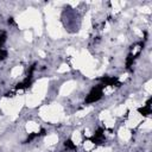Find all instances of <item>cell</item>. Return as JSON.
<instances>
[{
	"label": "cell",
	"mask_w": 152,
	"mask_h": 152,
	"mask_svg": "<svg viewBox=\"0 0 152 152\" xmlns=\"http://www.w3.org/2000/svg\"><path fill=\"white\" fill-rule=\"evenodd\" d=\"M17 23L20 29H27V27H34L38 36L42 34V18L37 10L30 8L22 13L19 17H17Z\"/></svg>",
	"instance_id": "1"
},
{
	"label": "cell",
	"mask_w": 152,
	"mask_h": 152,
	"mask_svg": "<svg viewBox=\"0 0 152 152\" xmlns=\"http://www.w3.org/2000/svg\"><path fill=\"white\" fill-rule=\"evenodd\" d=\"M39 115L45 121L57 122L64 119V112L61 105L52 103L50 106H43L39 109Z\"/></svg>",
	"instance_id": "2"
},
{
	"label": "cell",
	"mask_w": 152,
	"mask_h": 152,
	"mask_svg": "<svg viewBox=\"0 0 152 152\" xmlns=\"http://www.w3.org/2000/svg\"><path fill=\"white\" fill-rule=\"evenodd\" d=\"M48 79H41L38 80L34 84H33V88H32V94H34L36 96H38L41 100L44 99L45 96V93H46V89H48Z\"/></svg>",
	"instance_id": "3"
},
{
	"label": "cell",
	"mask_w": 152,
	"mask_h": 152,
	"mask_svg": "<svg viewBox=\"0 0 152 152\" xmlns=\"http://www.w3.org/2000/svg\"><path fill=\"white\" fill-rule=\"evenodd\" d=\"M48 32L52 38H61L62 37V29H61L60 24L57 23V20L48 23Z\"/></svg>",
	"instance_id": "4"
},
{
	"label": "cell",
	"mask_w": 152,
	"mask_h": 152,
	"mask_svg": "<svg viewBox=\"0 0 152 152\" xmlns=\"http://www.w3.org/2000/svg\"><path fill=\"white\" fill-rule=\"evenodd\" d=\"M141 119H143V117L140 115V113H138L137 110H132L131 114H129V118H128V120L126 122V126L129 127V128L136 127L141 121Z\"/></svg>",
	"instance_id": "5"
},
{
	"label": "cell",
	"mask_w": 152,
	"mask_h": 152,
	"mask_svg": "<svg viewBox=\"0 0 152 152\" xmlns=\"http://www.w3.org/2000/svg\"><path fill=\"white\" fill-rule=\"evenodd\" d=\"M75 88H76V82H75V81H68V82H65V83L61 87L60 94L62 95V96H67V95H69Z\"/></svg>",
	"instance_id": "6"
},
{
	"label": "cell",
	"mask_w": 152,
	"mask_h": 152,
	"mask_svg": "<svg viewBox=\"0 0 152 152\" xmlns=\"http://www.w3.org/2000/svg\"><path fill=\"white\" fill-rule=\"evenodd\" d=\"M90 15H91L90 12H88L87 15H86V18H84V20H83V26H82V30H81V32H80L81 37H83V38L87 37V32H88V30H89L90 26H91V19H90Z\"/></svg>",
	"instance_id": "7"
},
{
	"label": "cell",
	"mask_w": 152,
	"mask_h": 152,
	"mask_svg": "<svg viewBox=\"0 0 152 152\" xmlns=\"http://www.w3.org/2000/svg\"><path fill=\"white\" fill-rule=\"evenodd\" d=\"M41 99L38 98V96H36L34 94H31V95H27V96H25V103H26V106H29V107H36V106H38L41 103Z\"/></svg>",
	"instance_id": "8"
},
{
	"label": "cell",
	"mask_w": 152,
	"mask_h": 152,
	"mask_svg": "<svg viewBox=\"0 0 152 152\" xmlns=\"http://www.w3.org/2000/svg\"><path fill=\"white\" fill-rule=\"evenodd\" d=\"M0 108H1L6 114L11 115V109H12V99H6L4 98L0 101Z\"/></svg>",
	"instance_id": "9"
},
{
	"label": "cell",
	"mask_w": 152,
	"mask_h": 152,
	"mask_svg": "<svg viewBox=\"0 0 152 152\" xmlns=\"http://www.w3.org/2000/svg\"><path fill=\"white\" fill-rule=\"evenodd\" d=\"M119 137H120V139H122L124 141H127V140H129V138H131V132L128 131V128L122 127V128L119 129Z\"/></svg>",
	"instance_id": "10"
},
{
	"label": "cell",
	"mask_w": 152,
	"mask_h": 152,
	"mask_svg": "<svg viewBox=\"0 0 152 152\" xmlns=\"http://www.w3.org/2000/svg\"><path fill=\"white\" fill-rule=\"evenodd\" d=\"M38 129H39V126H38V124L33 122V121H29L26 124V131L29 133H33V132H38Z\"/></svg>",
	"instance_id": "11"
},
{
	"label": "cell",
	"mask_w": 152,
	"mask_h": 152,
	"mask_svg": "<svg viewBox=\"0 0 152 152\" xmlns=\"http://www.w3.org/2000/svg\"><path fill=\"white\" fill-rule=\"evenodd\" d=\"M57 141H58V137H57V134H50V136H48L45 138V144L46 145H53Z\"/></svg>",
	"instance_id": "12"
},
{
	"label": "cell",
	"mask_w": 152,
	"mask_h": 152,
	"mask_svg": "<svg viewBox=\"0 0 152 152\" xmlns=\"http://www.w3.org/2000/svg\"><path fill=\"white\" fill-rule=\"evenodd\" d=\"M81 133L79 132V131H75L74 133H72V136H71V140H72V143L75 144V145H77V144H80L81 143Z\"/></svg>",
	"instance_id": "13"
},
{
	"label": "cell",
	"mask_w": 152,
	"mask_h": 152,
	"mask_svg": "<svg viewBox=\"0 0 152 152\" xmlns=\"http://www.w3.org/2000/svg\"><path fill=\"white\" fill-rule=\"evenodd\" d=\"M22 72H23V67H22V65H17V67H14V68L12 69L11 76H12V77H17V76H19Z\"/></svg>",
	"instance_id": "14"
},
{
	"label": "cell",
	"mask_w": 152,
	"mask_h": 152,
	"mask_svg": "<svg viewBox=\"0 0 152 152\" xmlns=\"http://www.w3.org/2000/svg\"><path fill=\"white\" fill-rule=\"evenodd\" d=\"M126 109H127V108H126L125 105H120L119 107L115 108V110H114V114H115V115H119V117H120V115H122V114L126 112Z\"/></svg>",
	"instance_id": "15"
},
{
	"label": "cell",
	"mask_w": 152,
	"mask_h": 152,
	"mask_svg": "<svg viewBox=\"0 0 152 152\" xmlns=\"http://www.w3.org/2000/svg\"><path fill=\"white\" fill-rule=\"evenodd\" d=\"M112 6H113V8L115 10V12H118V11H120L121 10V7L122 6H125V1H120V3H118V1H112Z\"/></svg>",
	"instance_id": "16"
},
{
	"label": "cell",
	"mask_w": 152,
	"mask_h": 152,
	"mask_svg": "<svg viewBox=\"0 0 152 152\" xmlns=\"http://www.w3.org/2000/svg\"><path fill=\"white\" fill-rule=\"evenodd\" d=\"M91 107H88V108H86V109H83V110H80V112H77L76 113V117L77 118H82V117H86L87 114L89 113V112H91Z\"/></svg>",
	"instance_id": "17"
},
{
	"label": "cell",
	"mask_w": 152,
	"mask_h": 152,
	"mask_svg": "<svg viewBox=\"0 0 152 152\" xmlns=\"http://www.w3.org/2000/svg\"><path fill=\"white\" fill-rule=\"evenodd\" d=\"M114 124H115V121H114V119H113L112 117L105 120V126H106V127H108V128L114 127Z\"/></svg>",
	"instance_id": "18"
},
{
	"label": "cell",
	"mask_w": 152,
	"mask_h": 152,
	"mask_svg": "<svg viewBox=\"0 0 152 152\" xmlns=\"http://www.w3.org/2000/svg\"><path fill=\"white\" fill-rule=\"evenodd\" d=\"M108 118H110V113H109V110H102V112L100 113V119H101L102 121H105V120L108 119Z\"/></svg>",
	"instance_id": "19"
},
{
	"label": "cell",
	"mask_w": 152,
	"mask_h": 152,
	"mask_svg": "<svg viewBox=\"0 0 152 152\" xmlns=\"http://www.w3.org/2000/svg\"><path fill=\"white\" fill-rule=\"evenodd\" d=\"M152 128V121L150 119H147L143 125H141V129H151Z\"/></svg>",
	"instance_id": "20"
},
{
	"label": "cell",
	"mask_w": 152,
	"mask_h": 152,
	"mask_svg": "<svg viewBox=\"0 0 152 152\" xmlns=\"http://www.w3.org/2000/svg\"><path fill=\"white\" fill-rule=\"evenodd\" d=\"M67 53H68V55H70V56H76V53H77V51L75 50V48L70 46V48H68V49H67Z\"/></svg>",
	"instance_id": "21"
},
{
	"label": "cell",
	"mask_w": 152,
	"mask_h": 152,
	"mask_svg": "<svg viewBox=\"0 0 152 152\" xmlns=\"http://www.w3.org/2000/svg\"><path fill=\"white\" fill-rule=\"evenodd\" d=\"M24 37H25V39H26L27 42H31V41H32V32H31V31H25Z\"/></svg>",
	"instance_id": "22"
},
{
	"label": "cell",
	"mask_w": 152,
	"mask_h": 152,
	"mask_svg": "<svg viewBox=\"0 0 152 152\" xmlns=\"http://www.w3.org/2000/svg\"><path fill=\"white\" fill-rule=\"evenodd\" d=\"M69 70V67L67 64H62L60 68H58V72H67Z\"/></svg>",
	"instance_id": "23"
},
{
	"label": "cell",
	"mask_w": 152,
	"mask_h": 152,
	"mask_svg": "<svg viewBox=\"0 0 152 152\" xmlns=\"http://www.w3.org/2000/svg\"><path fill=\"white\" fill-rule=\"evenodd\" d=\"M145 90H146L148 94L152 91V81H148V82L145 84Z\"/></svg>",
	"instance_id": "24"
},
{
	"label": "cell",
	"mask_w": 152,
	"mask_h": 152,
	"mask_svg": "<svg viewBox=\"0 0 152 152\" xmlns=\"http://www.w3.org/2000/svg\"><path fill=\"white\" fill-rule=\"evenodd\" d=\"M93 147H94V144H93L91 141H86V143H84V150L89 151V150H91Z\"/></svg>",
	"instance_id": "25"
},
{
	"label": "cell",
	"mask_w": 152,
	"mask_h": 152,
	"mask_svg": "<svg viewBox=\"0 0 152 152\" xmlns=\"http://www.w3.org/2000/svg\"><path fill=\"white\" fill-rule=\"evenodd\" d=\"M140 11H141V12H144V13H146V14H150V13H151V10H150V7H147V6H144V7H141V8H140Z\"/></svg>",
	"instance_id": "26"
},
{
	"label": "cell",
	"mask_w": 152,
	"mask_h": 152,
	"mask_svg": "<svg viewBox=\"0 0 152 152\" xmlns=\"http://www.w3.org/2000/svg\"><path fill=\"white\" fill-rule=\"evenodd\" d=\"M95 152H112V150L110 148H99V150H96Z\"/></svg>",
	"instance_id": "27"
},
{
	"label": "cell",
	"mask_w": 152,
	"mask_h": 152,
	"mask_svg": "<svg viewBox=\"0 0 152 152\" xmlns=\"http://www.w3.org/2000/svg\"><path fill=\"white\" fill-rule=\"evenodd\" d=\"M113 90H114V89H113L112 87H108V88H106V89L103 90V93H105V94H109V93H112Z\"/></svg>",
	"instance_id": "28"
},
{
	"label": "cell",
	"mask_w": 152,
	"mask_h": 152,
	"mask_svg": "<svg viewBox=\"0 0 152 152\" xmlns=\"http://www.w3.org/2000/svg\"><path fill=\"white\" fill-rule=\"evenodd\" d=\"M127 76H128L127 74H124V75H121V77H120V81H121V82H122V81H125V80L127 79Z\"/></svg>",
	"instance_id": "29"
},
{
	"label": "cell",
	"mask_w": 152,
	"mask_h": 152,
	"mask_svg": "<svg viewBox=\"0 0 152 152\" xmlns=\"http://www.w3.org/2000/svg\"><path fill=\"white\" fill-rule=\"evenodd\" d=\"M69 4H70L71 6H74V7H75V6H77V5H79V1H70Z\"/></svg>",
	"instance_id": "30"
},
{
	"label": "cell",
	"mask_w": 152,
	"mask_h": 152,
	"mask_svg": "<svg viewBox=\"0 0 152 152\" xmlns=\"http://www.w3.org/2000/svg\"><path fill=\"white\" fill-rule=\"evenodd\" d=\"M134 32H136L137 34H139V36H143V32H141L140 30H138V29H134Z\"/></svg>",
	"instance_id": "31"
},
{
	"label": "cell",
	"mask_w": 152,
	"mask_h": 152,
	"mask_svg": "<svg viewBox=\"0 0 152 152\" xmlns=\"http://www.w3.org/2000/svg\"><path fill=\"white\" fill-rule=\"evenodd\" d=\"M38 53H39V56H41V57H45V52H44V51H42V50L38 51Z\"/></svg>",
	"instance_id": "32"
},
{
	"label": "cell",
	"mask_w": 152,
	"mask_h": 152,
	"mask_svg": "<svg viewBox=\"0 0 152 152\" xmlns=\"http://www.w3.org/2000/svg\"><path fill=\"white\" fill-rule=\"evenodd\" d=\"M119 41H120V42L125 41V37H124V36H120V37H119Z\"/></svg>",
	"instance_id": "33"
},
{
	"label": "cell",
	"mask_w": 152,
	"mask_h": 152,
	"mask_svg": "<svg viewBox=\"0 0 152 152\" xmlns=\"http://www.w3.org/2000/svg\"><path fill=\"white\" fill-rule=\"evenodd\" d=\"M105 31H106V32H107V31H109V24H107V25H106V29H105Z\"/></svg>",
	"instance_id": "34"
},
{
	"label": "cell",
	"mask_w": 152,
	"mask_h": 152,
	"mask_svg": "<svg viewBox=\"0 0 152 152\" xmlns=\"http://www.w3.org/2000/svg\"><path fill=\"white\" fill-rule=\"evenodd\" d=\"M138 50H139V46H137V48H136V49H134V50H133V53H136V52H137V51H138Z\"/></svg>",
	"instance_id": "35"
},
{
	"label": "cell",
	"mask_w": 152,
	"mask_h": 152,
	"mask_svg": "<svg viewBox=\"0 0 152 152\" xmlns=\"http://www.w3.org/2000/svg\"><path fill=\"white\" fill-rule=\"evenodd\" d=\"M86 134H87V136H90V133H89V131H88V129H86Z\"/></svg>",
	"instance_id": "36"
}]
</instances>
